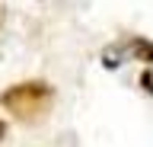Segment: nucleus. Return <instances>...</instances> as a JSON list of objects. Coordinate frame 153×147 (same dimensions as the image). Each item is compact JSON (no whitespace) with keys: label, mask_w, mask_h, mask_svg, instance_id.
Instances as JSON below:
<instances>
[{"label":"nucleus","mask_w":153,"mask_h":147,"mask_svg":"<svg viewBox=\"0 0 153 147\" xmlns=\"http://www.w3.org/2000/svg\"><path fill=\"white\" fill-rule=\"evenodd\" d=\"M3 137H7V122L0 118V141H3Z\"/></svg>","instance_id":"39448f33"},{"label":"nucleus","mask_w":153,"mask_h":147,"mask_svg":"<svg viewBox=\"0 0 153 147\" xmlns=\"http://www.w3.org/2000/svg\"><path fill=\"white\" fill-rule=\"evenodd\" d=\"M121 58H124V45H112V48L102 51V64H105L108 70L118 67V64H121Z\"/></svg>","instance_id":"7ed1b4c3"},{"label":"nucleus","mask_w":153,"mask_h":147,"mask_svg":"<svg viewBox=\"0 0 153 147\" xmlns=\"http://www.w3.org/2000/svg\"><path fill=\"white\" fill-rule=\"evenodd\" d=\"M124 48L131 51L137 61H147V64H153V42H150V39H143V35H134V39L124 42Z\"/></svg>","instance_id":"f03ea898"},{"label":"nucleus","mask_w":153,"mask_h":147,"mask_svg":"<svg viewBox=\"0 0 153 147\" xmlns=\"http://www.w3.org/2000/svg\"><path fill=\"white\" fill-rule=\"evenodd\" d=\"M51 102H54V90L48 87L45 80H26V83H13L0 93V106L7 109L13 118L19 122H42V118L51 112Z\"/></svg>","instance_id":"f257e3e1"},{"label":"nucleus","mask_w":153,"mask_h":147,"mask_svg":"<svg viewBox=\"0 0 153 147\" xmlns=\"http://www.w3.org/2000/svg\"><path fill=\"white\" fill-rule=\"evenodd\" d=\"M140 87L147 90V93H153V74H150V70H143V74H140Z\"/></svg>","instance_id":"20e7f679"}]
</instances>
